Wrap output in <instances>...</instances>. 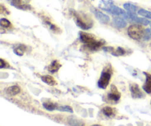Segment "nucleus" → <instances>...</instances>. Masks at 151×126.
I'll return each instance as SVG.
<instances>
[{
	"label": "nucleus",
	"mask_w": 151,
	"mask_h": 126,
	"mask_svg": "<svg viewBox=\"0 0 151 126\" xmlns=\"http://www.w3.org/2000/svg\"><path fill=\"white\" fill-rule=\"evenodd\" d=\"M91 126H101V125H91Z\"/></svg>",
	"instance_id": "nucleus-28"
},
{
	"label": "nucleus",
	"mask_w": 151,
	"mask_h": 126,
	"mask_svg": "<svg viewBox=\"0 0 151 126\" xmlns=\"http://www.w3.org/2000/svg\"><path fill=\"white\" fill-rule=\"evenodd\" d=\"M146 76V81L145 85L143 86V89L148 94H151V75L145 72Z\"/></svg>",
	"instance_id": "nucleus-11"
},
{
	"label": "nucleus",
	"mask_w": 151,
	"mask_h": 126,
	"mask_svg": "<svg viewBox=\"0 0 151 126\" xmlns=\"http://www.w3.org/2000/svg\"><path fill=\"white\" fill-rule=\"evenodd\" d=\"M123 7L126 10H128L130 13H136L138 10V7L134 4H131V3H125L123 4Z\"/></svg>",
	"instance_id": "nucleus-16"
},
{
	"label": "nucleus",
	"mask_w": 151,
	"mask_h": 126,
	"mask_svg": "<svg viewBox=\"0 0 151 126\" xmlns=\"http://www.w3.org/2000/svg\"><path fill=\"white\" fill-rule=\"evenodd\" d=\"M24 51H25V47L24 45H22V44L19 45L18 46V47L15 48L14 50H13V52H14L16 55H20V56L23 55Z\"/></svg>",
	"instance_id": "nucleus-21"
},
{
	"label": "nucleus",
	"mask_w": 151,
	"mask_h": 126,
	"mask_svg": "<svg viewBox=\"0 0 151 126\" xmlns=\"http://www.w3.org/2000/svg\"><path fill=\"white\" fill-rule=\"evenodd\" d=\"M93 12H94L96 18H97L100 22H101L102 23L107 24L109 23V21H110V18H109V16H107L106 14H105V13H102V12L100 11V10H97V9H94V10H93Z\"/></svg>",
	"instance_id": "nucleus-8"
},
{
	"label": "nucleus",
	"mask_w": 151,
	"mask_h": 126,
	"mask_svg": "<svg viewBox=\"0 0 151 126\" xmlns=\"http://www.w3.org/2000/svg\"><path fill=\"white\" fill-rule=\"evenodd\" d=\"M99 7L102 10L107 11L111 14L116 15V16H120V17L124 18L125 19H128V13L124 10L121 9L120 7L115 5L111 1L109 0H102L100 2Z\"/></svg>",
	"instance_id": "nucleus-2"
},
{
	"label": "nucleus",
	"mask_w": 151,
	"mask_h": 126,
	"mask_svg": "<svg viewBox=\"0 0 151 126\" xmlns=\"http://www.w3.org/2000/svg\"><path fill=\"white\" fill-rule=\"evenodd\" d=\"M150 27H151V22L150 23Z\"/></svg>",
	"instance_id": "nucleus-29"
},
{
	"label": "nucleus",
	"mask_w": 151,
	"mask_h": 126,
	"mask_svg": "<svg viewBox=\"0 0 151 126\" xmlns=\"http://www.w3.org/2000/svg\"><path fill=\"white\" fill-rule=\"evenodd\" d=\"M43 106H44V109L48 111H50V112L55 110V109H57L58 107L57 105L55 104V103H50V102H47V103H43Z\"/></svg>",
	"instance_id": "nucleus-17"
},
{
	"label": "nucleus",
	"mask_w": 151,
	"mask_h": 126,
	"mask_svg": "<svg viewBox=\"0 0 151 126\" xmlns=\"http://www.w3.org/2000/svg\"><path fill=\"white\" fill-rule=\"evenodd\" d=\"M138 14L145 18L151 19V12L148 11V10H146L145 9H139L138 10Z\"/></svg>",
	"instance_id": "nucleus-20"
},
{
	"label": "nucleus",
	"mask_w": 151,
	"mask_h": 126,
	"mask_svg": "<svg viewBox=\"0 0 151 126\" xmlns=\"http://www.w3.org/2000/svg\"><path fill=\"white\" fill-rule=\"evenodd\" d=\"M111 53V54L114 55L119 56V55H124L126 53V52H125V49L121 48V47H118L116 50H114L113 48H112Z\"/></svg>",
	"instance_id": "nucleus-19"
},
{
	"label": "nucleus",
	"mask_w": 151,
	"mask_h": 126,
	"mask_svg": "<svg viewBox=\"0 0 151 126\" xmlns=\"http://www.w3.org/2000/svg\"><path fill=\"white\" fill-rule=\"evenodd\" d=\"M57 110L60 111V112H69V113H73V110L71 107L68 106H60L57 107Z\"/></svg>",
	"instance_id": "nucleus-22"
},
{
	"label": "nucleus",
	"mask_w": 151,
	"mask_h": 126,
	"mask_svg": "<svg viewBox=\"0 0 151 126\" xmlns=\"http://www.w3.org/2000/svg\"><path fill=\"white\" fill-rule=\"evenodd\" d=\"M74 16H75V23L81 29L88 30L92 26V23L91 22L90 23L89 20L87 18H86L85 16H81V15L78 14V13H75Z\"/></svg>",
	"instance_id": "nucleus-5"
},
{
	"label": "nucleus",
	"mask_w": 151,
	"mask_h": 126,
	"mask_svg": "<svg viewBox=\"0 0 151 126\" xmlns=\"http://www.w3.org/2000/svg\"><path fill=\"white\" fill-rule=\"evenodd\" d=\"M103 113L108 117H113L115 115V114H116V112L112 108L106 106V107H104L103 109Z\"/></svg>",
	"instance_id": "nucleus-15"
},
{
	"label": "nucleus",
	"mask_w": 151,
	"mask_h": 126,
	"mask_svg": "<svg viewBox=\"0 0 151 126\" xmlns=\"http://www.w3.org/2000/svg\"><path fill=\"white\" fill-rule=\"evenodd\" d=\"M7 1L10 3L11 5L21 10H28L30 8V6L27 4L23 0H7Z\"/></svg>",
	"instance_id": "nucleus-7"
},
{
	"label": "nucleus",
	"mask_w": 151,
	"mask_h": 126,
	"mask_svg": "<svg viewBox=\"0 0 151 126\" xmlns=\"http://www.w3.org/2000/svg\"><path fill=\"white\" fill-rule=\"evenodd\" d=\"M111 74L112 69L111 68V66H106V67H105L104 70L102 72L101 76H100V80L98 81V86L100 89H105L109 86L111 78Z\"/></svg>",
	"instance_id": "nucleus-3"
},
{
	"label": "nucleus",
	"mask_w": 151,
	"mask_h": 126,
	"mask_svg": "<svg viewBox=\"0 0 151 126\" xmlns=\"http://www.w3.org/2000/svg\"><path fill=\"white\" fill-rule=\"evenodd\" d=\"M60 66H61L60 63H59L58 60H53V61L51 63V64L48 66V69H48L49 72H51V73H55V72H58V71L59 70Z\"/></svg>",
	"instance_id": "nucleus-12"
},
{
	"label": "nucleus",
	"mask_w": 151,
	"mask_h": 126,
	"mask_svg": "<svg viewBox=\"0 0 151 126\" xmlns=\"http://www.w3.org/2000/svg\"><path fill=\"white\" fill-rule=\"evenodd\" d=\"M41 80L43 82L45 83L46 84L50 86H55L57 84L56 81H55L54 78L50 75H44V76H41Z\"/></svg>",
	"instance_id": "nucleus-13"
},
{
	"label": "nucleus",
	"mask_w": 151,
	"mask_h": 126,
	"mask_svg": "<svg viewBox=\"0 0 151 126\" xmlns=\"http://www.w3.org/2000/svg\"><path fill=\"white\" fill-rule=\"evenodd\" d=\"M151 38V29H146L145 30V34L144 37H143V39L147 41V40H150Z\"/></svg>",
	"instance_id": "nucleus-24"
},
{
	"label": "nucleus",
	"mask_w": 151,
	"mask_h": 126,
	"mask_svg": "<svg viewBox=\"0 0 151 126\" xmlns=\"http://www.w3.org/2000/svg\"><path fill=\"white\" fill-rule=\"evenodd\" d=\"M4 12H5V14H9V12L7 11V9L4 8L3 5H1V13L4 14Z\"/></svg>",
	"instance_id": "nucleus-27"
},
{
	"label": "nucleus",
	"mask_w": 151,
	"mask_h": 126,
	"mask_svg": "<svg viewBox=\"0 0 151 126\" xmlns=\"http://www.w3.org/2000/svg\"><path fill=\"white\" fill-rule=\"evenodd\" d=\"M131 92L133 97H134V98H141L143 97L142 92L141 91L137 84H132L131 86Z\"/></svg>",
	"instance_id": "nucleus-9"
},
{
	"label": "nucleus",
	"mask_w": 151,
	"mask_h": 126,
	"mask_svg": "<svg viewBox=\"0 0 151 126\" xmlns=\"http://www.w3.org/2000/svg\"><path fill=\"white\" fill-rule=\"evenodd\" d=\"M80 39L86 47L91 50H97L103 47L105 41L102 39H97L96 36L87 32H80Z\"/></svg>",
	"instance_id": "nucleus-1"
},
{
	"label": "nucleus",
	"mask_w": 151,
	"mask_h": 126,
	"mask_svg": "<svg viewBox=\"0 0 151 126\" xmlns=\"http://www.w3.org/2000/svg\"><path fill=\"white\" fill-rule=\"evenodd\" d=\"M0 24H1V26L2 27L4 28L10 27L11 26V23H10L7 19H3V18L1 19V20H0Z\"/></svg>",
	"instance_id": "nucleus-23"
},
{
	"label": "nucleus",
	"mask_w": 151,
	"mask_h": 126,
	"mask_svg": "<svg viewBox=\"0 0 151 126\" xmlns=\"http://www.w3.org/2000/svg\"><path fill=\"white\" fill-rule=\"evenodd\" d=\"M113 23L118 28H124L127 26V22L125 19L120 16H116L114 18Z\"/></svg>",
	"instance_id": "nucleus-10"
},
{
	"label": "nucleus",
	"mask_w": 151,
	"mask_h": 126,
	"mask_svg": "<svg viewBox=\"0 0 151 126\" xmlns=\"http://www.w3.org/2000/svg\"><path fill=\"white\" fill-rule=\"evenodd\" d=\"M145 30L143 29L140 24H134L129 27V28L128 29V35L133 39L139 40L143 38Z\"/></svg>",
	"instance_id": "nucleus-4"
},
{
	"label": "nucleus",
	"mask_w": 151,
	"mask_h": 126,
	"mask_svg": "<svg viewBox=\"0 0 151 126\" xmlns=\"http://www.w3.org/2000/svg\"><path fill=\"white\" fill-rule=\"evenodd\" d=\"M69 124L72 126H84L83 122L75 118H69Z\"/></svg>",
	"instance_id": "nucleus-18"
},
{
	"label": "nucleus",
	"mask_w": 151,
	"mask_h": 126,
	"mask_svg": "<svg viewBox=\"0 0 151 126\" xmlns=\"http://www.w3.org/2000/svg\"><path fill=\"white\" fill-rule=\"evenodd\" d=\"M20 88H19L18 86H13L9 87L7 89L6 92H7V94L10 96H14L16 95V94H19L20 92Z\"/></svg>",
	"instance_id": "nucleus-14"
},
{
	"label": "nucleus",
	"mask_w": 151,
	"mask_h": 126,
	"mask_svg": "<svg viewBox=\"0 0 151 126\" xmlns=\"http://www.w3.org/2000/svg\"><path fill=\"white\" fill-rule=\"evenodd\" d=\"M0 62H1V66H0V68H1V69L7 68L8 66H9L8 63H7L6 61H4L3 59H1V60H0Z\"/></svg>",
	"instance_id": "nucleus-26"
},
{
	"label": "nucleus",
	"mask_w": 151,
	"mask_h": 126,
	"mask_svg": "<svg viewBox=\"0 0 151 126\" xmlns=\"http://www.w3.org/2000/svg\"><path fill=\"white\" fill-rule=\"evenodd\" d=\"M120 97L121 94L118 91L117 89L114 86H112L111 91L108 94V99H109V100H110L111 103H117L119 100V99H120Z\"/></svg>",
	"instance_id": "nucleus-6"
},
{
	"label": "nucleus",
	"mask_w": 151,
	"mask_h": 126,
	"mask_svg": "<svg viewBox=\"0 0 151 126\" xmlns=\"http://www.w3.org/2000/svg\"><path fill=\"white\" fill-rule=\"evenodd\" d=\"M45 22H46V24H47L48 25L49 27H50V28L53 31V32H57L59 30V29L57 27L55 26V25L52 24V23H50V22H49V21H45Z\"/></svg>",
	"instance_id": "nucleus-25"
}]
</instances>
